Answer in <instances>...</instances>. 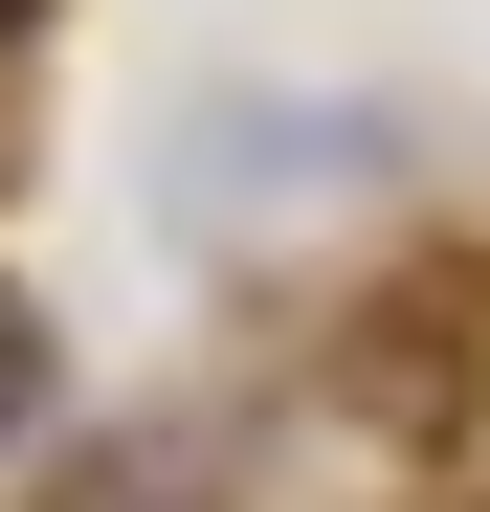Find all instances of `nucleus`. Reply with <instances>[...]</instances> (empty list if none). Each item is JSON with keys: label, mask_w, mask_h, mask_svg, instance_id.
Here are the masks:
<instances>
[{"label": "nucleus", "mask_w": 490, "mask_h": 512, "mask_svg": "<svg viewBox=\"0 0 490 512\" xmlns=\"http://www.w3.org/2000/svg\"><path fill=\"white\" fill-rule=\"evenodd\" d=\"M23 423H45V312L0 290V446H23Z\"/></svg>", "instance_id": "1"}]
</instances>
